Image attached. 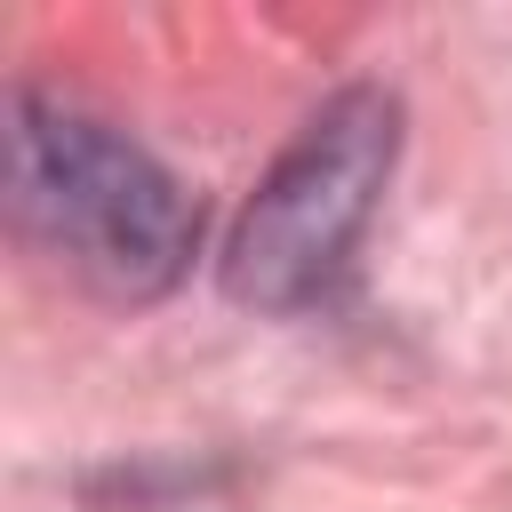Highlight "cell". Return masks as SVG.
Masks as SVG:
<instances>
[{"instance_id":"1","label":"cell","mask_w":512,"mask_h":512,"mask_svg":"<svg viewBox=\"0 0 512 512\" xmlns=\"http://www.w3.org/2000/svg\"><path fill=\"white\" fill-rule=\"evenodd\" d=\"M8 208L24 240L120 304L168 296L200 240V208L136 136L40 88L8 104Z\"/></svg>"},{"instance_id":"2","label":"cell","mask_w":512,"mask_h":512,"mask_svg":"<svg viewBox=\"0 0 512 512\" xmlns=\"http://www.w3.org/2000/svg\"><path fill=\"white\" fill-rule=\"evenodd\" d=\"M392 160H400V96L376 80L336 88L240 208L224 240V288L256 312H328L352 280Z\"/></svg>"}]
</instances>
